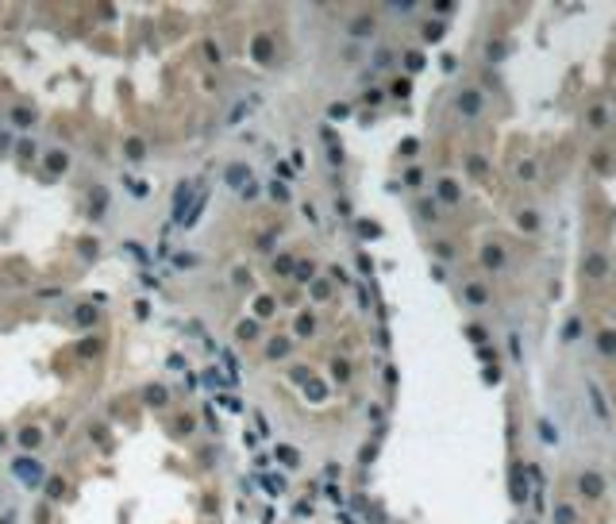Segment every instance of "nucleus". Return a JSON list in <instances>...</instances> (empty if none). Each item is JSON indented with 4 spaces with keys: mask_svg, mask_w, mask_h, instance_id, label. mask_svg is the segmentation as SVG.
Wrapping results in <instances>:
<instances>
[{
    "mask_svg": "<svg viewBox=\"0 0 616 524\" xmlns=\"http://www.w3.org/2000/svg\"><path fill=\"white\" fill-rule=\"evenodd\" d=\"M481 104H486V96L477 93V89H462V93L454 96V108H459V116H466V120L481 116Z\"/></svg>",
    "mask_w": 616,
    "mask_h": 524,
    "instance_id": "nucleus-1",
    "label": "nucleus"
},
{
    "mask_svg": "<svg viewBox=\"0 0 616 524\" xmlns=\"http://www.w3.org/2000/svg\"><path fill=\"white\" fill-rule=\"evenodd\" d=\"M578 493H581V497H590V501L605 497V478H601L597 470H581L578 474Z\"/></svg>",
    "mask_w": 616,
    "mask_h": 524,
    "instance_id": "nucleus-2",
    "label": "nucleus"
},
{
    "mask_svg": "<svg viewBox=\"0 0 616 524\" xmlns=\"http://www.w3.org/2000/svg\"><path fill=\"white\" fill-rule=\"evenodd\" d=\"M508 493H512V505H524V501H528V474H524V463H516L508 470Z\"/></svg>",
    "mask_w": 616,
    "mask_h": 524,
    "instance_id": "nucleus-3",
    "label": "nucleus"
},
{
    "mask_svg": "<svg viewBox=\"0 0 616 524\" xmlns=\"http://www.w3.org/2000/svg\"><path fill=\"white\" fill-rule=\"evenodd\" d=\"M12 474H16L19 482H27V486H39V482H43V463H35V459H16V463H12Z\"/></svg>",
    "mask_w": 616,
    "mask_h": 524,
    "instance_id": "nucleus-4",
    "label": "nucleus"
},
{
    "mask_svg": "<svg viewBox=\"0 0 616 524\" xmlns=\"http://www.w3.org/2000/svg\"><path fill=\"white\" fill-rule=\"evenodd\" d=\"M224 181H227V189H239V193H243L247 185L254 181V177H251V166H243V162H231V166L224 170Z\"/></svg>",
    "mask_w": 616,
    "mask_h": 524,
    "instance_id": "nucleus-5",
    "label": "nucleus"
},
{
    "mask_svg": "<svg viewBox=\"0 0 616 524\" xmlns=\"http://www.w3.org/2000/svg\"><path fill=\"white\" fill-rule=\"evenodd\" d=\"M585 393H590L593 416H597V420H608V405H605V397H601V385L593 382V378H590V382H585Z\"/></svg>",
    "mask_w": 616,
    "mask_h": 524,
    "instance_id": "nucleus-6",
    "label": "nucleus"
},
{
    "mask_svg": "<svg viewBox=\"0 0 616 524\" xmlns=\"http://www.w3.org/2000/svg\"><path fill=\"white\" fill-rule=\"evenodd\" d=\"M585 278H593V281L608 278V258L605 254H590V258H585Z\"/></svg>",
    "mask_w": 616,
    "mask_h": 524,
    "instance_id": "nucleus-7",
    "label": "nucleus"
},
{
    "mask_svg": "<svg viewBox=\"0 0 616 524\" xmlns=\"http://www.w3.org/2000/svg\"><path fill=\"white\" fill-rule=\"evenodd\" d=\"M435 197H439L443 204H454L462 197V189H459V181H451V177H443L439 185H435Z\"/></svg>",
    "mask_w": 616,
    "mask_h": 524,
    "instance_id": "nucleus-8",
    "label": "nucleus"
},
{
    "mask_svg": "<svg viewBox=\"0 0 616 524\" xmlns=\"http://www.w3.org/2000/svg\"><path fill=\"white\" fill-rule=\"evenodd\" d=\"M481 266H489V270H501V266H504V251H501L497 243L481 247Z\"/></svg>",
    "mask_w": 616,
    "mask_h": 524,
    "instance_id": "nucleus-9",
    "label": "nucleus"
},
{
    "mask_svg": "<svg viewBox=\"0 0 616 524\" xmlns=\"http://www.w3.org/2000/svg\"><path fill=\"white\" fill-rule=\"evenodd\" d=\"M189 193H193V185H189V181L177 185V197H174V220H177V224L185 220V204H189Z\"/></svg>",
    "mask_w": 616,
    "mask_h": 524,
    "instance_id": "nucleus-10",
    "label": "nucleus"
},
{
    "mask_svg": "<svg viewBox=\"0 0 616 524\" xmlns=\"http://www.w3.org/2000/svg\"><path fill=\"white\" fill-rule=\"evenodd\" d=\"M466 301L481 308V305L489 301V289H486V285H477V281H470V285H466Z\"/></svg>",
    "mask_w": 616,
    "mask_h": 524,
    "instance_id": "nucleus-11",
    "label": "nucleus"
},
{
    "mask_svg": "<svg viewBox=\"0 0 616 524\" xmlns=\"http://www.w3.org/2000/svg\"><path fill=\"white\" fill-rule=\"evenodd\" d=\"M578 335H581V320H578V316H570V320L563 324V343H574Z\"/></svg>",
    "mask_w": 616,
    "mask_h": 524,
    "instance_id": "nucleus-12",
    "label": "nucleus"
},
{
    "mask_svg": "<svg viewBox=\"0 0 616 524\" xmlns=\"http://www.w3.org/2000/svg\"><path fill=\"white\" fill-rule=\"evenodd\" d=\"M605 123H608V112H605V104H593V108H590V127H593V131H601Z\"/></svg>",
    "mask_w": 616,
    "mask_h": 524,
    "instance_id": "nucleus-13",
    "label": "nucleus"
},
{
    "mask_svg": "<svg viewBox=\"0 0 616 524\" xmlns=\"http://www.w3.org/2000/svg\"><path fill=\"white\" fill-rule=\"evenodd\" d=\"M597 351L601 355H616V332H601L597 335Z\"/></svg>",
    "mask_w": 616,
    "mask_h": 524,
    "instance_id": "nucleus-14",
    "label": "nucleus"
},
{
    "mask_svg": "<svg viewBox=\"0 0 616 524\" xmlns=\"http://www.w3.org/2000/svg\"><path fill=\"white\" fill-rule=\"evenodd\" d=\"M424 66H427V62H424V54H420V50H408V54H405V70H408V73H420Z\"/></svg>",
    "mask_w": 616,
    "mask_h": 524,
    "instance_id": "nucleus-15",
    "label": "nucleus"
},
{
    "mask_svg": "<svg viewBox=\"0 0 616 524\" xmlns=\"http://www.w3.org/2000/svg\"><path fill=\"white\" fill-rule=\"evenodd\" d=\"M535 428H539V439H543V443H558V432H555V424H551V420H539Z\"/></svg>",
    "mask_w": 616,
    "mask_h": 524,
    "instance_id": "nucleus-16",
    "label": "nucleus"
},
{
    "mask_svg": "<svg viewBox=\"0 0 616 524\" xmlns=\"http://www.w3.org/2000/svg\"><path fill=\"white\" fill-rule=\"evenodd\" d=\"M66 162H70V158L62 154V150H50V154H46V170H50V174H58V170H66Z\"/></svg>",
    "mask_w": 616,
    "mask_h": 524,
    "instance_id": "nucleus-17",
    "label": "nucleus"
},
{
    "mask_svg": "<svg viewBox=\"0 0 616 524\" xmlns=\"http://www.w3.org/2000/svg\"><path fill=\"white\" fill-rule=\"evenodd\" d=\"M555 524H578L574 505H558V509H555Z\"/></svg>",
    "mask_w": 616,
    "mask_h": 524,
    "instance_id": "nucleus-18",
    "label": "nucleus"
},
{
    "mask_svg": "<svg viewBox=\"0 0 616 524\" xmlns=\"http://www.w3.org/2000/svg\"><path fill=\"white\" fill-rule=\"evenodd\" d=\"M19 443H23V447H39V443H43V432H39V428H23V432H19Z\"/></svg>",
    "mask_w": 616,
    "mask_h": 524,
    "instance_id": "nucleus-19",
    "label": "nucleus"
},
{
    "mask_svg": "<svg viewBox=\"0 0 616 524\" xmlns=\"http://www.w3.org/2000/svg\"><path fill=\"white\" fill-rule=\"evenodd\" d=\"M370 27H373L370 16H362V19H355V23H351V35H355V39H366V35H370Z\"/></svg>",
    "mask_w": 616,
    "mask_h": 524,
    "instance_id": "nucleus-20",
    "label": "nucleus"
},
{
    "mask_svg": "<svg viewBox=\"0 0 616 524\" xmlns=\"http://www.w3.org/2000/svg\"><path fill=\"white\" fill-rule=\"evenodd\" d=\"M424 39H427V43H439V39H443V19H432V23L424 27Z\"/></svg>",
    "mask_w": 616,
    "mask_h": 524,
    "instance_id": "nucleus-21",
    "label": "nucleus"
},
{
    "mask_svg": "<svg viewBox=\"0 0 616 524\" xmlns=\"http://www.w3.org/2000/svg\"><path fill=\"white\" fill-rule=\"evenodd\" d=\"M270 54H274L270 39H254V58H258V62H270Z\"/></svg>",
    "mask_w": 616,
    "mask_h": 524,
    "instance_id": "nucleus-22",
    "label": "nucleus"
},
{
    "mask_svg": "<svg viewBox=\"0 0 616 524\" xmlns=\"http://www.w3.org/2000/svg\"><path fill=\"white\" fill-rule=\"evenodd\" d=\"M289 347H293L289 339H274V343L266 347V355H270V358H281V355H289Z\"/></svg>",
    "mask_w": 616,
    "mask_h": 524,
    "instance_id": "nucleus-23",
    "label": "nucleus"
},
{
    "mask_svg": "<svg viewBox=\"0 0 616 524\" xmlns=\"http://www.w3.org/2000/svg\"><path fill=\"white\" fill-rule=\"evenodd\" d=\"M358 235H362V239H378V235H382V227L370 224V220H358Z\"/></svg>",
    "mask_w": 616,
    "mask_h": 524,
    "instance_id": "nucleus-24",
    "label": "nucleus"
},
{
    "mask_svg": "<svg viewBox=\"0 0 616 524\" xmlns=\"http://www.w3.org/2000/svg\"><path fill=\"white\" fill-rule=\"evenodd\" d=\"M324 393H328V385H324V382H308V385H304V397H308V401H320Z\"/></svg>",
    "mask_w": 616,
    "mask_h": 524,
    "instance_id": "nucleus-25",
    "label": "nucleus"
},
{
    "mask_svg": "<svg viewBox=\"0 0 616 524\" xmlns=\"http://www.w3.org/2000/svg\"><path fill=\"white\" fill-rule=\"evenodd\" d=\"M405 185H412V189H416V185H424V170H420V166H408V170H405Z\"/></svg>",
    "mask_w": 616,
    "mask_h": 524,
    "instance_id": "nucleus-26",
    "label": "nucleus"
},
{
    "mask_svg": "<svg viewBox=\"0 0 616 524\" xmlns=\"http://www.w3.org/2000/svg\"><path fill=\"white\" fill-rule=\"evenodd\" d=\"M166 397H170V393H166V385H150V389H147V401H150V405H166Z\"/></svg>",
    "mask_w": 616,
    "mask_h": 524,
    "instance_id": "nucleus-27",
    "label": "nucleus"
},
{
    "mask_svg": "<svg viewBox=\"0 0 616 524\" xmlns=\"http://www.w3.org/2000/svg\"><path fill=\"white\" fill-rule=\"evenodd\" d=\"M278 459H281L285 466H297V463H301V455H297L293 447H278Z\"/></svg>",
    "mask_w": 616,
    "mask_h": 524,
    "instance_id": "nucleus-28",
    "label": "nucleus"
},
{
    "mask_svg": "<svg viewBox=\"0 0 616 524\" xmlns=\"http://www.w3.org/2000/svg\"><path fill=\"white\" fill-rule=\"evenodd\" d=\"M254 312L258 316H274V297H258L254 301Z\"/></svg>",
    "mask_w": 616,
    "mask_h": 524,
    "instance_id": "nucleus-29",
    "label": "nucleus"
},
{
    "mask_svg": "<svg viewBox=\"0 0 616 524\" xmlns=\"http://www.w3.org/2000/svg\"><path fill=\"white\" fill-rule=\"evenodd\" d=\"M520 227H524V231H535V227H539V216H535L531 208H528V212H520Z\"/></svg>",
    "mask_w": 616,
    "mask_h": 524,
    "instance_id": "nucleus-30",
    "label": "nucleus"
},
{
    "mask_svg": "<svg viewBox=\"0 0 616 524\" xmlns=\"http://www.w3.org/2000/svg\"><path fill=\"white\" fill-rule=\"evenodd\" d=\"M508 54V43H489V62H501Z\"/></svg>",
    "mask_w": 616,
    "mask_h": 524,
    "instance_id": "nucleus-31",
    "label": "nucleus"
},
{
    "mask_svg": "<svg viewBox=\"0 0 616 524\" xmlns=\"http://www.w3.org/2000/svg\"><path fill=\"white\" fill-rule=\"evenodd\" d=\"M270 197H274V201H289V189H285V181H274V185H270Z\"/></svg>",
    "mask_w": 616,
    "mask_h": 524,
    "instance_id": "nucleus-32",
    "label": "nucleus"
},
{
    "mask_svg": "<svg viewBox=\"0 0 616 524\" xmlns=\"http://www.w3.org/2000/svg\"><path fill=\"white\" fill-rule=\"evenodd\" d=\"M274 270H278V274H289V270H293V254H281V258H274Z\"/></svg>",
    "mask_w": 616,
    "mask_h": 524,
    "instance_id": "nucleus-33",
    "label": "nucleus"
},
{
    "mask_svg": "<svg viewBox=\"0 0 616 524\" xmlns=\"http://www.w3.org/2000/svg\"><path fill=\"white\" fill-rule=\"evenodd\" d=\"M477 358H481V362H486V366H493V362H497V351H493V347H486V343H481V347H477Z\"/></svg>",
    "mask_w": 616,
    "mask_h": 524,
    "instance_id": "nucleus-34",
    "label": "nucleus"
},
{
    "mask_svg": "<svg viewBox=\"0 0 616 524\" xmlns=\"http://www.w3.org/2000/svg\"><path fill=\"white\" fill-rule=\"evenodd\" d=\"M239 335H243V339H254V335H258V324H254V320H243V324H239Z\"/></svg>",
    "mask_w": 616,
    "mask_h": 524,
    "instance_id": "nucleus-35",
    "label": "nucleus"
},
{
    "mask_svg": "<svg viewBox=\"0 0 616 524\" xmlns=\"http://www.w3.org/2000/svg\"><path fill=\"white\" fill-rule=\"evenodd\" d=\"M308 374H312V370H308V366H297V370H293V374H289V378H293L297 385H308V382H312V378H308Z\"/></svg>",
    "mask_w": 616,
    "mask_h": 524,
    "instance_id": "nucleus-36",
    "label": "nucleus"
},
{
    "mask_svg": "<svg viewBox=\"0 0 616 524\" xmlns=\"http://www.w3.org/2000/svg\"><path fill=\"white\" fill-rule=\"evenodd\" d=\"M312 328H316V320H312V316H308V312H304L301 320H297V332H301V335H308V332H312Z\"/></svg>",
    "mask_w": 616,
    "mask_h": 524,
    "instance_id": "nucleus-37",
    "label": "nucleus"
},
{
    "mask_svg": "<svg viewBox=\"0 0 616 524\" xmlns=\"http://www.w3.org/2000/svg\"><path fill=\"white\" fill-rule=\"evenodd\" d=\"M466 335H470V339L477 343V347H481V343H486V328H477V324H470V328H466Z\"/></svg>",
    "mask_w": 616,
    "mask_h": 524,
    "instance_id": "nucleus-38",
    "label": "nucleus"
},
{
    "mask_svg": "<svg viewBox=\"0 0 616 524\" xmlns=\"http://www.w3.org/2000/svg\"><path fill=\"white\" fill-rule=\"evenodd\" d=\"M220 405H224L227 412H243V401H239V397H220Z\"/></svg>",
    "mask_w": 616,
    "mask_h": 524,
    "instance_id": "nucleus-39",
    "label": "nucleus"
},
{
    "mask_svg": "<svg viewBox=\"0 0 616 524\" xmlns=\"http://www.w3.org/2000/svg\"><path fill=\"white\" fill-rule=\"evenodd\" d=\"M46 493H50V497H54V501H58V497H62V493H66V486H62V482H58V478H50V482H46Z\"/></svg>",
    "mask_w": 616,
    "mask_h": 524,
    "instance_id": "nucleus-40",
    "label": "nucleus"
},
{
    "mask_svg": "<svg viewBox=\"0 0 616 524\" xmlns=\"http://www.w3.org/2000/svg\"><path fill=\"white\" fill-rule=\"evenodd\" d=\"M432 8H435V16L443 19V16H451V8H454V4H451V0H435Z\"/></svg>",
    "mask_w": 616,
    "mask_h": 524,
    "instance_id": "nucleus-41",
    "label": "nucleus"
},
{
    "mask_svg": "<svg viewBox=\"0 0 616 524\" xmlns=\"http://www.w3.org/2000/svg\"><path fill=\"white\" fill-rule=\"evenodd\" d=\"M481 378H486V385H497V382H501V370H497V366H486V370H481Z\"/></svg>",
    "mask_w": 616,
    "mask_h": 524,
    "instance_id": "nucleus-42",
    "label": "nucleus"
},
{
    "mask_svg": "<svg viewBox=\"0 0 616 524\" xmlns=\"http://www.w3.org/2000/svg\"><path fill=\"white\" fill-rule=\"evenodd\" d=\"M439 66H443L447 73H454V70H459V58H454V54H443V58H439Z\"/></svg>",
    "mask_w": 616,
    "mask_h": 524,
    "instance_id": "nucleus-43",
    "label": "nucleus"
},
{
    "mask_svg": "<svg viewBox=\"0 0 616 524\" xmlns=\"http://www.w3.org/2000/svg\"><path fill=\"white\" fill-rule=\"evenodd\" d=\"M373 66H382V70H385V66H393V54L389 50H378V54H373Z\"/></svg>",
    "mask_w": 616,
    "mask_h": 524,
    "instance_id": "nucleus-44",
    "label": "nucleus"
},
{
    "mask_svg": "<svg viewBox=\"0 0 616 524\" xmlns=\"http://www.w3.org/2000/svg\"><path fill=\"white\" fill-rule=\"evenodd\" d=\"M12 120H16L19 127H27V123H31V112H23V108H12Z\"/></svg>",
    "mask_w": 616,
    "mask_h": 524,
    "instance_id": "nucleus-45",
    "label": "nucleus"
},
{
    "mask_svg": "<svg viewBox=\"0 0 616 524\" xmlns=\"http://www.w3.org/2000/svg\"><path fill=\"white\" fill-rule=\"evenodd\" d=\"M258 189H262V185H258V181H251L243 193H239V197H243V201H254V197H258Z\"/></svg>",
    "mask_w": 616,
    "mask_h": 524,
    "instance_id": "nucleus-46",
    "label": "nucleus"
},
{
    "mask_svg": "<svg viewBox=\"0 0 616 524\" xmlns=\"http://www.w3.org/2000/svg\"><path fill=\"white\" fill-rule=\"evenodd\" d=\"M131 193H135V197H139V201H143V197H147V193H150V185H147V181H131Z\"/></svg>",
    "mask_w": 616,
    "mask_h": 524,
    "instance_id": "nucleus-47",
    "label": "nucleus"
},
{
    "mask_svg": "<svg viewBox=\"0 0 616 524\" xmlns=\"http://www.w3.org/2000/svg\"><path fill=\"white\" fill-rule=\"evenodd\" d=\"M435 254H439V258H443V262H447V258H454V251H451V243H435Z\"/></svg>",
    "mask_w": 616,
    "mask_h": 524,
    "instance_id": "nucleus-48",
    "label": "nucleus"
},
{
    "mask_svg": "<svg viewBox=\"0 0 616 524\" xmlns=\"http://www.w3.org/2000/svg\"><path fill=\"white\" fill-rule=\"evenodd\" d=\"M393 93H397V96H408V93H412V85L400 77V81H393Z\"/></svg>",
    "mask_w": 616,
    "mask_h": 524,
    "instance_id": "nucleus-49",
    "label": "nucleus"
},
{
    "mask_svg": "<svg viewBox=\"0 0 616 524\" xmlns=\"http://www.w3.org/2000/svg\"><path fill=\"white\" fill-rule=\"evenodd\" d=\"M393 12H397V16H405V12H412V0H393Z\"/></svg>",
    "mask_w": 616,
    "mask_h": 524,
    "instance_id": "nucleus-50",
    "label": "nucleus"
},
{
    "mask_svg": "<svg viewBox=\"0 0 616 524\" xmlns=\"http://www.w3.org/2000/svg\"><path fill=\"white\" fill-rule=\"evenodd\" d=\"M312 278V266H308V262H301V266H297V281H308Z\"/></svg>",
    "mask_w": 616,
    "mask_h": 524,
    "instance_id": "nucleus-51",
    "label": "nucleus"
},
{
    "mask_svg": "<svg viewBox=\"0 0 616 524\" xmlns=\"http://www.w3.org/2000/svg\"><path fill=\"white\" fill-rule=\"evenodd\" d=\"M416 150H420L416 139H405V143H400V154H416Z\"/></svg>",
    "mask_w": 616,
    "mask_h": 524,
    "instance_id": "nucleus-52",
    "label": "nucleus"
},
{
    "mask_svg": "<svg viewBox=\"0 0 616 524\" xmlns=\"http://www.w3.org/2000/svg\"><path fill=\"white\" fill-rule=\"evenodd\" d=\"M335 378H339V382H347V378H351V366H347V362H335Z\"/></svg>",
    "mask_w": 616,
    "mask_h": 524,
    "instance_id": "nucleus-53",
    "label": "nucleus"
},
{
    "mask_svg": "<svg viewBox=\"0 0 616 524\" xmlns=\"http://www.w3.org/2000/svg\"><path fill=\"white\" fill-rule=\"evenodd\" d=\"M531 497H535V513H547V497H543V489H535Z\"/></svg>",
    "mask_w": 616,
    "mask_h": 524,
    "instance_id": "nucleus-54",
    "label": "nucleus"
},
{
    "mask_svg": "<svg viewBox=\"0 0 616 524\" xmlns=\"http://www.w3.org/2000/svg\"><path fill=\"white\" fill-rule=\"evenodd\" d=\"M520 177H535V162H520Z\"/></svg>",
    "mask_w": 616,
    "mask_h": 524,
    "instance_id": "nucleus-55",
    "label": "nucleus"
},
{
    "mask_svg": "<svg viewBox=\"0 0 616 524\" xmlns=\"http://www.w3.org/2000/svg\"><path fill=\"white\" fill-rule=\"evenodd\" d=\"M77 320H81V324H93V320H96V312H93V308H81Z\"/></svg>",
    "mask_w": 616,
    "mask_h": 524,
    "instance_id": "nucleus-56",
    "label": "nucleus"
},
{
    "mask_svg": "<svg viewBox=\"0 0 616 524\" xmlns=\"http://www.w3.org/2000/svg\"><path fill=\"white\" fill-rule=\"evenodd\" d=\"M470 174H486V162H481V158H470Z\"/></svg>",
    "mask_w": 616,
    "mask_h": 524,
    "instance_id": "nucleus-57",
    "label": "nucleus"
},
{
    "mask_svg": "<svg viewBox=\"0 0 616 524\" xmlns=\"http://www.w3.org/2000/svg\"><path fill=\"white\" fill-rule=\"evenodd\" d=\"M420 212H424V220H427V224H435V208H432V204H427V201L420 204Z\"/></svg>",
    "mask_w": 616,
    "mask_h": 524,
    "instance_id": "nucleus-58",
    "label": "nucleus"
},
{
    "mask_svg": "<svg viewBox=\"0 0 616 524\" xmlns=\"http://www.w3.org/2000/svg\"><path fill=\"white\" fill-rule=\"evenodd\" d=\"M508 351H512V358H520V339L516 335H508Z\"/></svg>",
    "mask_w": 616,
    "mask_h": 524,
    "instance_id": "nucleus-59",
    "label": "nucleus"
},
{
    "mask_svg": "<svg viewBox=\"0 0 616 524\" xmlns=\"http://www.w3.org/2000/svg\"><path fill=\"white\" fill-rule=\"evenodd\" d=\"M0 447H4V432H0Z\"/></svg>",
    "mask_w": 616,
    "mask_h": 524,
    "instance_id": "nucleus-60",
    "label": "nucleus"
}]
</instances>
